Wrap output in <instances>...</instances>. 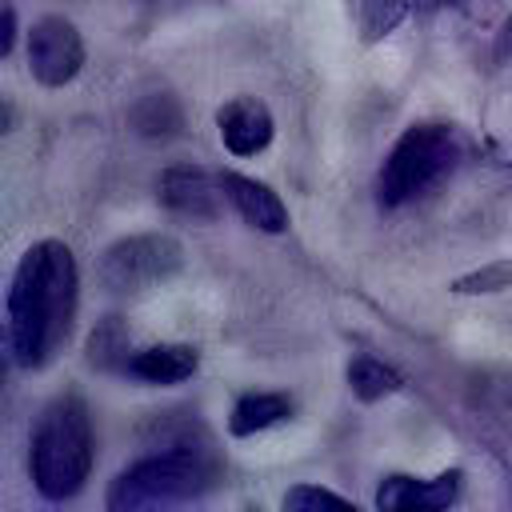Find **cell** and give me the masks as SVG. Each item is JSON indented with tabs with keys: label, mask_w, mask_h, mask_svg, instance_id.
<instances>
[{
	"label": "cell",
	"mask_w": 512,
	"mask_h": 512,
	"mask_svg": "<svg viewBox=\"0 0 512 512\" xmlns=\"http://www.w3.org/2000/svg\"><path fill=\"white\" fill-rule=\"evenodd\" d=\"M216 128H220V144L232 156H256V152H264L272 144L276 120H272V112H268L264 100H256V96H232L228 104H220Z\"/></svg>",
	"instance_id": "9"
},
{
	"label": "cell",
	"mask_w": 512,
	"mask_h": 512,
	"mask_svg": "<svg viewBox=\"0 0 512 512\" xmlns=\"http://www.w3.org/2000/svg\"><path fill=\"white\" fill-rule=\"evenodd\" d=\"M412 4H416L420 12H436V8H440V4H448V0H412Z\"/></svg>",
	"instance_id": "21"
},
{
	"label": "cell",
	"mask_w": 512,
	"mask_h": 512,
	"mask_svg": "<svg viewBox=\"0 0 512 512\" xmlns=\"http://www.w3.org/2000/svg\"><path fill=\"white\" fill-rule=\"evenodd\" d=\"M96 456V436H92V416L88 404L76 392L56 396L28 440V472L32 484L44 500H68L84 488Z\"/></svg>",
	"instance_id": "3"
},
{
	"label": "cell",
	"mask_w": 512,
	"mask_h": 512,
	"mask_svg": "<svg viewBox=\"0 0 512 512\" xmlns=\"http://www.w3.org/2000/svg\"><path fill=\"white\" fill-rule=\"evenodd\" d=\"M292 416V400L284 392H248L236 400L232 416H228V432L232 436H256L280 420Z\"/></svg>",
	"instance_id": "12"
},
{
	"label": "cell",
	"mask_w": 512,
	"mask_h": 512,
	"mask_svg": "<svg viewBox=\"0 0 512 512\" xmlns=\"http://www.w3.org/2000/svg\"><path fill=\"white\" fill-rule=\"evenodd\" d=\"M280 504H284V508H352V500H344L340 492L316 488V484H296V488H288Z\"/></svg>",
	"instance_id": "18"
},
{
	"label": "cell",
	"mask_w": 512,
	"mask_h": 512,
	"mask_svg": "<svg viewBox=\"0 0 512 512\" xmlns=\"http://www.w3.org/2000/svg\"><path fill=\"white\" fill-rule=\"evenodd\" d=\"M84 68V40L72 20L40 16L28 28V72L44 88H64Z\"/></svg>",
	"instance_id": "6"
},
{
	"label": "cell",
	"mask_w": 512,
	"mask_h": 512,
	"mask_svg": "<svg viewBox=\"0 0 512 512\" xmlns=\"http://www.w3.org/2000/svg\"><path fill=\"white\" fill-rule=\"evenodd\" d=\"M492 56L504 64V60H512V12H508V20H504V28L496 32V48H492Z\"/></svg>",
	"instance_id": "19"
},
{
	"label": "cell",
	"mask_w": 512,
	"mask_h": 512,
	"mask_svg": "<svg viewBox=\"0 0 512 512\" xmlns=\"http://www.w3.org/2000/svg\"><path fill=\"white\" fill-rule=\"evenodd\" d=\"M156 196L168 212L188 216V220H216L220 200H228L224 180L204 172V168H168V172H160Z\"/></svg>",
	"instance_id": "7"
},
{
	"label": "cell",
	"mask_w": 512,
	"mask_h": 512,
	"mask_svg": "<svg viewBox=\"0 0 512 512\" xmlns=\"http://www.w3.org/2000/svg\"><path fill=\"white\" fill-rule=\"evenodd\" d=\"M220 476L212 444L192 440H168L160 452L128 464L112 488L108 508L112 512H144V508H176L200 500Z\"/></svg>",
	"instance_id": "2"
},
{
	"label": "cell",
	"mask_w": 512,
	"mask_h": 512,
	"mask_svg": "<svg viewBox=\"0 0 512 512\" xmlns=\"http://www.w3.org/2000/svg\"><path fill=\"white\" fill-rule=\"evenodd\" d=\"M128 336H124V324L120 316H108L92 328L88 336V364L104 368V372H124L128 368Z\"/></svg>",
	"instance_id": "14"
},
{
	"label": "cell",
	"mask_w": 512,
	"mask_h": 512,
	"mask_svg": "<svg viewBox=\"0 0 512 512\" xmlns=\"http://www.w3.org/2000/svg\"><path fill=\"white\" fill-rule=\"evenodd\" d=\"M460 160H464V140L452 124L424 120V124L404 128V136L392 144V152L384 156L380 176H376L380 208H404V204L428 196L456 172Z\"/></svg>",
	"instance_id": "4"
},
{
	"label": "cell",
	"mask_w": 512,
	"mask_h": 512,
	"mask_svg": "<svg viewBox=\"0 0 512 512\" xmlns=\"http://www.w3.org/2000/svg\"><path fill=\"white\" fill-rule=\"evenodd\" d=\"M196 368H200V352L192 344H152V348L132 352L124 372L144 384H180Z\"/></svg>",
	"instance_id": "11"
},
{
	"label": "cell",
	"mask_w": 512,
	"mask_h": 512,
	"mask_svg": "<svg viewBox=\"0 0 512 512\" xmlns=\"http://www.w3.org/2000/svg\"><path fill=\"white\" fill-rule=\"evenodd\" d=\"M500 288H512V260H492L452 284V292L460 296H480V292H500Z\"/></svg>",
	"instance_id": "17"
},
{
	"label": "cell",
	"mask_w": 512,
	"mask_h": 512,
	"mask_svg": "<svg viewBox=\"0 0 512 512\" xmlns=\"http://www.w3.org/2000/svg\"><path fill=\"white\" fill-rule=\"evenodd\" d=\"M12 40H16V8L4 4V36H0V52H4V56L12 52Z\"/></svg>",
	"instance_id": "20"
},
{
	"label": "cell",
	"mask_w": 512,
	"mask_h": 512,
	"mask_svg": "<svg viewBox=\"0 0 512 512\" xmlns=\"http://www.w3.org/2000/svg\"><path fill=\"white\" fill-rule=\"evenodd\" d=\"M76 300H80V272L72 248L60 240H36L32 248H24L4 304L12 364L20 368L48 364L72 332Z\"/></svg>",
	"instance_id": "1"
},
{
	"label": "cell",
	"mask_w": 512,
	"mask_h": 512,
	"mask_svg": "<svg viewBox=\"0 0 512 512\" xmlns=\"http://www.w3.org/2000/svg\"><path fill=\"white\" fill-rule=\"evenodd\" d=\"M460 468H448L432 480H416V476H384L376 488V508L380 512H440L460 496Z\"/></svg>",
	"instance_id": "8"
},
{
	"label": "cell",
	"mask_w": 512,
	"mask_h": 512,
	"mask_svg": "<svg viewBox=\"0 0 512 512\" xmlns=\"http://www.w3.org/2000/svg\"><path fill=\"white\" fill-rule=\"evenodd\" d=\"M220 180H224L228 204H232L252 228H260V232H284V228H288V208H284V200H280L268 184H260V180H252V176H240V172H224Z\"/></svg>",
	"instance_id": "10"
},
{
	"label": "cell",
	"mask_w": 512,
	"mask_h": 512,
	"mask_svg": "<svg viewBox=\"0 0 512 512\" xmlns=\"http://www.w3.org/2000/svg\"><path fill=\"white\" fill-rule=\"evenodd\" d=\"M132 124L140 136H176L180 124H184V112L176 104V96L168 92H156V96H144L136 108H132Z\"/></svg>",
	"instance_id": "15"
},
{
	"label": "cell",
	"mask_w": 512,
	"mask_h": 512,
	"mask_svg": "<svg viewBox=\"0 0 512 512\" xmlns=\"http://www.w3.org/2000/svg\"><path fill=\"white\" fill-rule=\"evenodd\" d=\"M344 4H348V16H352L356 36L364 44H376L388 32H396V24L408 16V4L412 0H344Z\"/></svg>",
	"instance_id": "13"
},
{
	"label": "cell",
	"mask_w": 512,
	"mask_h": 512,
	"mask_svg": "<svg viewBox=\"0 0 512 512\" xmlns=\"http://www.w3.org/2000/svg\"><path fill=\"white\" fill-rule=\"evenodd\" d=\"M184 264V248L172 236L148 232V236H128L116 240L104 256H100V284L116 296H136L148 292L156 284H164L168 276H176Z\"/></svg>",
	"instance_id": "5"
},
{
	"label": "cell",
	"mask_w": 512,
	"mask_h": 512,
	"mask_svg": "<svg viewBox=\"0 0 512 512\" xmlns=\"http://www.w3.org/2000/svg\"><path fill=\"white\" fill-rule=\"evenodd\" d=\"M348 388L360 396V400H380V396H392L404 388L400 372H392L388 364H380L376 356H356L348 364Z\"/></svg>",
	"instance_id": "16"
}]
</instances>
